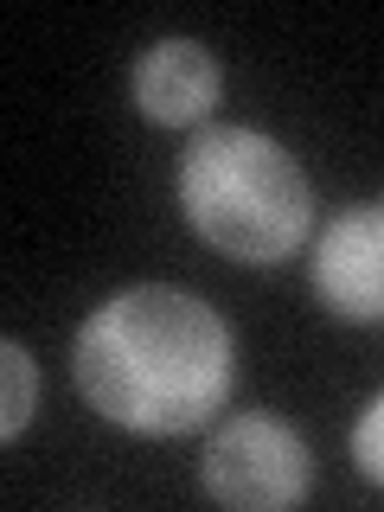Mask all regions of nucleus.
Masks as SVG:
<instances>
[{
    "label": "nucleus",
    "mask_w": 384,
    "mask_h": 512,
    "mask_svg": "<svg viewBox=\"0 0 384 512\" xmlns=\"http://www.w3.org/2000/svg\"><path fill=\"white\" fill-rule=\"evenodd\" d=\"M314 295L327 314L378 327L384 320V199L346 205L314 244Z\"/></svg>",
    "instance_id": "nucleus-4"
},
{
    "label": "nucleus",
    "mask_w": 384,
    "mask_h": 512,
    "mask_svg": "<svg viewBox=\"0 0 384 512\" xmlns=\"http://www.w3.org/2000/svg\"><path fill=\"white\" fill-rule=\"evenodd\" d=\"M71 378L84 404L128 436H186L224 410L237 346L199 295L141 282L84 314L71 333Z\"/></svg>",
    "instance_id": "nucleus-1"
},
{
    "label": "nucleus",
    "mask_w": 384,
    "mask_h": 512,
    "mask_svg": "<svg viewBox=\"0 0 384 512\" xmlns=\"http://www.w3.org/2000/svg\"><path fill=\"white\" fill-rule=\"evenodd\" d=\"M199 480L218 506H237V512H288L308 500L314 487V461H308V442L282 423V416H231V423L212 429L205 442V461H199Z\"/></svg>",
    "instance_id": "nucleus-3"
},
{
    "label": "nucleus",
    "mask_w": 384,
    "mask_h": 512,
    "mask_svg": "<svg viewBox=\"0 0 384 512\" xmlns=\"http://www.w3.org/2000/svg\"><path fill=\"white\" fill-rule=\"evenodd\" d=\"M0 442H20L26 436V423H32V410H39V365H32V352L13 340H0Z\"/></svg>",
    "instance_id": "nucleus-6"
},
{
    "label": "nucleus",
    "mask_w": 384,
    "mask_h": 512,
    "mask_svg": "<svg viewBox=\"0 0 384 512\" xmlns=\"http://www.w3.org/2000/svg\"><path fill=\"white\" fill-rule=\"evenodd\" d=\"M180 212L231 263H282L314 224L301 160L276 135L244 122H205L180 154Z\"/></svg>",
    "instance_id": "nucleus-2"
},
{
    "label": "nucleus",
    "mask_w": 384,
    "mask_h": 512,
    "mask_svg": "<svg viewBox=\"0 0 384 512\" xmlns=\"http://www.w3.org/2000/svg\"><path fill=\"white\" fill-rule=\"evenodd\" d=\"M352 461H359V474L372 480V487H384V391L359 410V423H352Z\"/></svg>",
    "instance_id": "nucleus-7"
},
{
    "label": "nucleus",
    "mask_w": 384,
    "mask_h": 512,
    "mask_svg": "<svg viewBox=\"0 0 384 512\" xmlns=\"http://www.w3.org/2000/svg\"><path fill=\"white\" fill-rule=\"evenodd\" d=\"M128 90H135V109L148 122L192 128V122L212 116V103L224 90V71L199 39H154L148 52L135 58V71H128Z\"/></svg>",
    "instance_id": "nucleus-5"
}]
</instances>
